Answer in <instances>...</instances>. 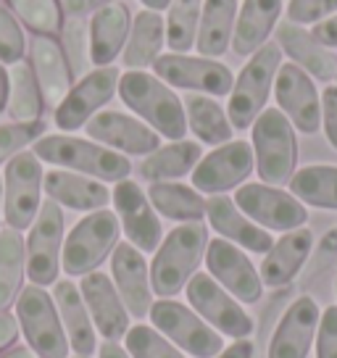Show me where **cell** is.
Instances as JSON below:
<instances>
[{"label": "cell", "mask_w": 337, "mask_h": 358, "mask_svg": "<svg viewBox=\"0 0 337 358\" xmlns=\"http://www.w3.org/2000/svg\"><path fill=\"white\" fill-rule=\"evenodd\" d=\"M119 98L127 108L166 140H185L187 134V116L182 98L161 82L156 74L148 71H124L119 77Z\"/></svg>", "instance_id": "cell-1"}, {"label": "cell", "mask_w": 337, "mask_h": 358, "mask_svg": "<svg viewBox=\"0 0 337 358\" xmlns=\"http://www.w3.org/2000/svg\"><path fill=\"white\" fill-rule=\"evenodd\" d=\"M32 153L43 164H53L58 169H69L101 182H122V179H129V171H132V164L124 153H116L101 143L71 137L66 132L43 134L32 143Z\"/></svg>", "instance_id": "cell-2"}, {"label": "cell", "mask_w": 337, "mask_h": 358, "mask_svg": "<svg viewBox=\"0 0 337 358\" xmlns=\"http://www.w3.org/2000/svg\"><path fill=\"white\" fill-rule=\"evenodd\" d=\"M208 245V229L203 222L180 224L161 240L153 264H150V287L158 298H174L185 290L195 268L201 266Z\"/></svg>", "instance_id": "cell-3"}, {"label": "cell", "mask_w": 337, "mask_h": 358, "mask_svg": "<svg viewBox=\"0 0 337 358\" xmlns=\"http://www.w3.org/2000/svg\"><path fill=\"white\" fill-rule=\"evenodd\" d=\"M280 66L282 48L277 43H264L237 74L229 92V106H227V116L235 129H250L261 111L266 108Z\"/></svg>", "instance_id": "cell-4"}, {"label": "cell", "mask_w": 337, "mask_h": 358, "mask_svg": "<svg viewBox=\"0 0 337 358\" xmlns=\"http://www.w3.org/2000/svg\"><path fill=\"white\" fill-rule=\"evenodd\" d=\"M253 156L264 185H287L298 164V140L290 119L280 108H264L253 122Z\"/></svg>", "instance_id": "cell-5"}, {"label": "cell", "mask_w": 337, "mask_h": 358, "mask_svg": "<svg viewBox=\"0 0 337 358\" xmlns=\"http://www.w3.org/2000/svg\"><path fill=\"white\" fill-rule=\"evenodd\" d=\"M119 235H122V224L113 211L101 208L87 213L71 227V232L64 240L61 268L69 277H85L95 271L119 245Z\"/></svg>", "instance_id": "cell-6"}, {"label": "cell", "mask_w": 337, "mask_h": 358, "mask_svg": "<svg viewBox=\"0 0 337 358\" xmlns=\"http://www.w3.org/2000/svg\"><path fill=\"white\" fill-rule=\"evenodd\" d=\"M43 161L32 150H19L3 169V219L24 232L29 229L43 206Z\"/></svg>", "instance_id": "cell-7"}, {"label": "cell", "mask_w": 337, "mask_h": 358, "mask_svg": "<svg viewBox=\"0 0 337 358\" xmlns=\"http://www.w3.org/2000/svg\"><path fill=\"white\" fill-rule=\"evenodd\" d=\"M16 322L22 324L27 343L40 358H66L69 337L64 332L61 316H58L53 295L40 287L29 285L16 298Z\"/></svg>", "instance_id": "cell-8"}, {"label": "cell", "mask_w": 337, "mask_h": 358, "mask_svg": "<svg viewBox=\"0 0 337 358\" xmlns=\"http://www.w3.org/2000/svg\"><path fill=\"white\" fill-rule=\"evenodd\" d=\"M150 322L161 335L177 343L185 353L195 358H216L224 350V340L214 327L206 324L195 311L177 303L174 298H161L150 306Z\"/></svg>", "instance_id": "cell-9"}, {"label": "cell", "mask_w": 337, "mask_h": 358, "mask_svg": "<svg viewBox=\"0 0 337 358\" xmlns=\"http://www.w3.org/2000/svg\"><path fill=\"white\" fill-rule=\"evenodd\" d=\"M24 245H27L29 282L40 287L56 285L58 271H61V250H64V211L58 203H53L50 198L43 201Z\"/></svg>", "instance_id": "cell-10"}, {"label": "cell", "mask_w": 337, "mask_h": 358, "mask_svg": "<svg viewBox=\"0 0 337 358\" xmlns=\"http://www.w3.org/2000/svg\"><path fill=\"white\" fill-rule=\"evenodd\" d=\"M187 301L192 311L201 316L206 324H211L219 335L245 340L253 332V319L243 311V306L211 277V274H192L185 285Z\"/></svg>", "instance_id": "cell-11"}, {"label": "cell", "mask_w": 337, "mask_h": 358, "mask_svg": "<svg viewBox=\"0 0 337 358\" xmlns=\"http://www.w3.org/2000/svg\"><path fill=\"white\" fill-rule=\"evenodd\" d=\"M122 71L116 66H95L85 77H79L77 85H71L66 98L56 106L53 122L61 132H77L101 111L106 103L113 101L119 90Z\"/></svg>", "instance_id": "cell-12"}, {"label": "cell", "mask_w": 337, "mask_h": 358, "mask_svg": "<svg viewBox=\"0 0 337 358\" xmlns=\"http://www.w3.org/2000/svg\"><path fill=\"white\" fill-rule=\"evenodd\" d=\"M153 71L161 82H166L168 87H180L187 92H201V95H229L235 77L232 71L216 61L206 56H187V53H164L153 64Z\"/></svg>", "instance_id": "cell-13"}, {"label": "cell", "mask_w": 337, "mask_h": 358, "mask_svg": "<svg viewBox=\"0 0 337 358\" xmlns=\"http://www.w3.org/2000/svg\"><path fill=\"white\" fill-rule=\"evenodd\" d=\"M235 206L250 222L266 227V229H274V232H292L308 222L306 206L295 195L280 190V187L264 185V182L237 187Z\"/></svg>", "instance_id": "cell-14"}, {"label": "cell", "mask_w": 337, "mask_h": 358, "mask_svg": "<svg viewBox=\"0 0 337 358\" xmlns=\"http://www.w3.org/2000/svg\"><path fill=\"white\" fill-rule=\"evenodd\" d=\"M253 145L245 140H229L198 161V166L192 169V187L206 195H224L227 190L243 185L253 174Z\"/></svg>", "instance_id": "cell-15"}, {"label": "cell", "mask_w": 337, "mask_h": 358, "mask_svg": "<svg viewBox=\"0 0 337 358\" xmlns=\"http://www.w3.org/2000/svg\"><path fill=\"white\" fill-rule=\"evenodd\" d=\"M111 201L116 208V219L127 235V243H132L140 253L158 250L164 240V229H161V219L145 190L132 179H122L113 187Z\"/></svg>", "instance_id": "cell-16"}, {"label": "cell", "mask_w": 337, "mask_h": 358, "mask_svg": "<svg viewBox=\"0 0 337 358\" xmlns=\"http://www.w3.org/2000/svg\"><path fill=\"white\" fill-rule=\"evenodd\" d=\"M206 268L232 298L240 303H259L264 292V282L250 258L224 237L208 240L206 245Z\"/></svg>", "instance_id": "cell-17"}, {"label": "cell", "mask_w": 337, "mask_h": 358, "mask_svg": "<svg viewBox=\"0 0 337 358\" xmlns=\"http://www.w3.org/2000/svg\"><path fill=\"white\" fill-rule=\"evenodd\" d=\"M85 132L92 143H101L124 156H150L161 148V134L153 132L143 119L122 111H98L85 124Z\"/></svg>", "instance_id": "cell-18"}, {"label": "cell", "mask_w": 337, "mask_h": 358, "mask_svg": "<svg viewBox=\"0 0 337 358\" xmlns=\"http://www.w3.org/2000/svg\"><path fill=\"white\" fill-rule=\"evenodd\" d=\"M274 95L280 111L290 119L295 129L314 134L322 127V101L314 87V79L298 64H282L274 77Z\"/></svg>", "instance_id": "cell-19"}, {"label": "cell", "mask_w": 337, "mask_h": 358, "mask_svg": "<svg viewBox=\"0 0 337 358\" xmlns=\"http://www.w3.org/2000/svg\"><path fill=\"white\" fill-rule=\"evenodd\" d=\"M111 274L113 285L127 306V313L137 322L148 319L153 306V287H150L145 256L132 243H119L111 253Z\"/></svg>", "instance_id": "cell-20"}, {"label": "cell", "mask_w": 337, "mask_h": 358, "mask_svg": "<svg viewBox=\"0 0 337 358\" xmlns=\"http://www.w3.org/2000/svg\"><path fill=\"white\" fill-rule=\"evenodd\" d=\"M79 292H82L85 306L92 316V324L103 335V340L119 343L127 335L132 316L127 313V306H124L111 277H106L103 271H90L79 282Z\"/></svg>", "instance_id": "cell-21"}, {"label": "cell", "mask_w": 337, "mask_h": 358, "mask_svg": "<svg viewBox=\"0 0 337 358\" xmlns=\"http://www.w3.org/2000/svg\"><path fill=\"white\" fill-rule=\"evenodd\" d=\"M27 50H29V66H32L34 79L43 90L45 106L56 108L74 85V74H71V66H69L66 53H64V45L58 43L56 37L34 34Z\"/></svg>", "instance_id": "cell-22"}, {"label": "cell", "mask_w": 337, "mask_h": 358, "mask_svg": "<svg viewBox=\"0 0 337 358\" xmlns=\"http://www.w3.org/2000/svg\"><path fill=\"white\" fill-rule=\"evenodd\" d=\"M135 16L124 0L108 3L106 8L92 13L87 29H90V64L92 66H111L122 56L129 29Z\"/></svg>", "instance_id": "cell-23"}, {"label": "cell", "mask_w": 337, "mask_h": 358, "mask_svg": "<svg viewBox=\"0 0 337 358\" xmlns=\"http://www.w3.org/2000/svg\"><path fill=\"white\" fill-rule=\"evenodd\" d=\"M43 190L58 206H66L71 211L92 213L101 211L111 203V190L101 179L85 177L69 169H53L43 177Z\"/></svg>", "instance_id": "cell-24"}, {"label": "cell", "mask_w": 337, "mask_h": 358, "mask_svg": "<svg viewBox=\"0 0 337 358\" xmlns=\"http://www.w3.org/2000/svg\"><path fill=\"white\" fill-rule=\"evenodd\" d=\"M319 324V306L314 298H298L282 316L269 343V358H306Z\"/></svg>", "instance_id": "cell-25"}, {"label": "cell", "mask_w": 337, "mask_h": 358, "mask_svg": "<svg viewBox=\"0 0 337 358\" xmlns=\"http://www.w3.org/2000/svg\"><path fill=\"white\" fill-rule=\"evenodd\" d=\"M206 219L211 222V227L224 240L245 248L250 253H269V248L274 245L269 232L264 227H259L256 222H250L245 213L235 206V201L227 198V195H208V201H206Z\"/></svg>", "instance_id": "cell-26"}, {"label": "cell", "mask_w": 337, "mask_h": 358, "mask_svg": "<svg viewBox=\"0 0 337 358\" xmlns=\"http://www.w3.org/2000/svg\"><path fill=\"white\" fill-rule=\"evenodd\" d=\"M277 45L292 58V64L308 71L319 82H329L337 77V56L332 50H327L324 45L316 40L311 32H306L301 24H277Z\"/></svg>", "instance_id": "cell-27"}, {"label": "cell", "mask_w": 337, "mask_h": 358, "mask_svg": "<svg viewBox=\"0 0 337 358\" xmlns=\"http://www.w3.org/2000/svg\"><path fill=\"white\" fill-rule=\"evenodd\" d=\"M53 301H56L58 316H61V324L64 332L69 337V345L77 356H92L98 340H95V324H92V316L85 306V298L74 282L61 280L56 282V290H53Z\"/></svg>", "instance_id": "cell-28"}, {"label": "cell", "mask_w": 337, "mask_h": 358, "mask_svg": "<svg viewBox=\"0 0 337 358\" xmlns=\"http://www.w3.org/2000/svg\"><path fill=\"white\" fill-rule=\"evenodd\" d=\"M282 13V0H245L237 8L235 32H232V50L237 56H253L269 34L277 29Z\"/></svg>", "instance_id": "cell-29"}, {"label": "cell", "mask_w": 337, "mask_h": 358, "mask_svg": "<svg viewBox=\"0 0 337 358\" xmlns=\"http://www.w3.org/2000/svg\"><path fill=\"white\" fill-rule=\"evenodd\" d=\"M314 245V235L311 229H292L287 235L277 240L269 248V253H264V264H261V282L269 287H285L287 282L295 280V274L301 271L306 258L311 253Z\"/></svg>", "instance_id": "cell-30"}, {"label": "cell", "mask_w": 337, "mask_h": 358, "mask_svg": "<svg viewBox=\"0 0 337 358\" xmlns=\"http://www.w3.org/2000/svg\"><path fill=\"white\" fill-rule=\"evenodd\" d=\"M166 48V37H164V16L161 11H143L135 16L127 45L122 50V64L127 66V71H145L153 69L158 58L164 56Z\"/></svg>", "instance_id": "cell-31"}, {"label": "cell", "mask_w": 337, "mask_h": 358, "mask_svg": "<svg viewBox=\"0 0 337 358\" xmlns=\"http://www.w3.org/2000/svg\"><path fill=\"white\" fill-rule=\"evenodd\" d=\"M237 8H240L237 0H203L201 24H198V37H195V48L201 56L219 58L229 50Z\"/></svg>", "instance_id": "cell-32"}, {"label": "cell", "mask_w": 337, "mask_h": 358, "mask_svg": "<svg viewBox=\"0 0 337 358\" xmlns=\"http://www.w3.org/2000/svg\"><path fill=\"white\" fill-rule=\"evenodd\" d=\"M203 158L201 143L192 140H174L168 145L156 148L150 156L143 158L140 164V177L153 182H174L192 174V169L198 166V161Z\"/></svg>", "instance_id": "cell-33"}, {"label": "cell", "mask_w": 337, "mask_h": 358, "mask_svg": "<svg viewBox=\"0 0 337 358\" xmlns=\"http://www.w3.org/2000/svg\"><path fill=\"white\" fill-rule=\"evenodd\" d=\"M185 116H187V127L192 134L198 137V143L206 145H224L232 140L235 127L229 124L227 111L216 101H211V95H201V92H190L185 101Z\"/></svg>", "instance_id": "cell-34"}, {"label": "cell", "mask_w": 337, "mask_h": 358, "mask_svg": "<svg viewBox=\"0 0 337 358\" xmlns=\"http://www.w3.org/2000/svg\"><path fill=\"white\" fill-rule=\"evenodd\" d=\"M148 198L153 203L156 213L166 216L171 222H203L206 216V198L195 187H187L180 182H153Z\"/></svg>", "instance_id": "cell-35"}, {"label": "cell", "mask_w": 337, "mask_h": 358, "mask_svg": "<svg viewBox=\"0 0 337 358\" xmlns=\"http://www.w3.org/2000/svg\"><path fill=\"white\" fill-rule=\"evenodd\" d=\"M27 277V245L22 232L11 227L0 229V311H8L24 290Z\"/></svg>", "instance_id": "cell-36"}, {"label": "cell", "mask_w": 337, "mask_h": 358, "mask_svg": "<svg viewBox=\"0 0 337 358\" xmlns=\"http://www.w3.org/2000/svg\"><path fill=\"white\" fill-rule=\"evenodd\" d=\"M11 95H8V113L13 122H40V116L45 111V98L43 90L34 79V71L29 64H13L11 66Z\"/></svg>", "instance_id": "cell-37"}, {"label": "cell", "mask_w": 337, "mask_h": 358, "mask_svg": "<svg viewBox=\"0 0 337 358\" xmlns=\"http://www.w3.org/2000/svg\"><path fill=\"white\" fill-rule=\"evenodd\" d=\"M203 0H171L164 19V37L168 53H190L198 37Z\"/></svg>", "instance_id": "cell-38"}, {"label": "cell", "mask_w": 337, "mask_h": 358, "mask_svg": "<svg viewBox=\"0 0 337 358\" xmlns=\"http://www.w3.org/2000/svg\"><path fill=\"white\" fill-rule=\"evenodd\" d=\"M290 192L308 206L337 211V166H306L295 171Z\"/></svg>", "instance_id": "cell-39"}, {"label": "cell", "mask_w": 337, "mask_h": 358, "mask_svg": "<svg viewBox=\"0 0 337 358\" xmlns=\"http://www.w3.org/2000/svg\"><path fill=\"white\" fill-rule=\"evenodd\" d=\"M13 16L32 29V34L56 37L64 29V8L61 0H6Z\"/></svg>", "instance_id": "cell-40"}, {"label": "cell", "mask_w": 337, "mask_h": 358, "mask_svg": "<svg viewBox=\"0 0 337 358\" xmlns=\"http://www.w3.org/2000/svg\"><path fill=\"white\" fill-rule=\"evenodd\" d=\"M127 353L132 358H185L158 329L137 324L127 329Z\"/></svg>", "instance_id": "cell-41"}, {"label": "cell", "mask_w": 337, "mask_h": 358, "mask_svg": "<svg viewBox=\"0 0 337 358\" xmlns=\"http://www.w3.org/2000/svg\"><path fill=\"white\" fill-rule=\"evenodd\" d=\"M64 53H66V61L71 66V74L74 77H85V69L90 64V29H87V22L85 19H74V16H66V24H64Z\"/></svg>", "instance_id": "cell-42"}, {"label": "cell", "mask_w": 337, "mask_h": 358, "mask_svg": "<svg viewBox=\"0 0 337 358\" xmlns=\"http://www.w3.org/2000/svg\"><path fill=\"white\" fill-rule=\"evenodd\" d=\"M27 48H29V43H27L22 22L13 16L8 6H0V64L13 66V64L24 61Z\"/></svg>", "instance_id": "cell-43"}, {"label": "cell", "mask_w": 337, "mask_h": 358, "mask_svg": "<svg viewBox=\"0 0 337 358\" xmlns=\"http://www.w3.org/2000/svg\"><path fill=\"white\" fill-rule=\"evenodd\" d=\"M45 132L43 122H11L0 124V161H8L11 156H16L19 150H24V145H29L34 140H40Z\"/></svg>", "instance_id": "cell-44"}, {"label": "cell", "mask_w": 337, "mask_h": 358, "mask_svg": "<svg viewBox=\"0 0 337 358\" xmlns=\"http://www.w3.org/2000/svg\"><path fill=\"white\" fill-rule=\"evenodd\" d=\"M335 11H337V0H290L287 3V22L319 24Z\"/></svg>", "instance_id": "cell-45"}, {"label": "cell", "mask_w": 337, "mask_h": 358, "mask_svg": "<svg viewBox=\"0 0 337 358\" xmlns=\"http://www.w3.org/2000/svg\"><path fill=\"white\" fill-rule=\"evenodd\" d=\"M316 335V356L337 358V306H329L324 311Z\"/></svg>", "instance_id": "cell-46"}, {"label": "cell", "mask_w": 337, "mask_h": 358, "mask_svg": "<svg viewBox=\"0 0 337 358\" xmlns=\"http://www.w3.org/2000/svg\"><path fill=\"white\" fill-rule=\"evenodd\" d=\"M322 124H324L327 140L337 150V87H327L322 95Z\"/></svg>", "instance_id": "cell-47"}, {"label": "cell", "mask_w": 337, "mask_h": 358, "mask_svg": "<svg viewBox=\"0 0 337 358\" xmlns=\"http://www.w3.org/2000/svg\"><path fill=\"white\" fill-rule=\"evenodd\" d=\"M108 3H116V0H61V8H64V16L87 19V16L98 13L101 8H106Z\"/></svg>", "instance_id": "cell-48"}, {"label": "cell", "mask_w": 337, "mask_h": 358, "mask_svg": "<svg viewBox=\"0 0 337 358\" xmlns=\"http://www.w3.org/2000/svg\"><path fill=\"white\" fill-rule=\"evenodd\" d=\"M19 337V324L8 311H0V353L6 348H11Z\"/></svg>", "instance_id": "cell-49"}, {"label": "cell", "mask_w": 337, "mask_h": 358, "mask_svg": "<svg viewBox=\"0 0 337 358\" xmlns=\"http://www.w3.org/2000/svg\"><path fill=\"white\" fill-rule=\"evenodd\" d=\"M311 34H314L319 43L329 45V48H337V16H332V19H324V22H319L311 29Z\"/></svg>", "instance_id": "cell-50"}, {"label": "cell", "mask_w": 337, "mask_h": 358, "mask_svg": "<svg viewBox=\"0 0 337 358\" xmlns=\"http://www.w3.org/2000/svg\"><path fill=\"white\" fill-rule=\"evenodd\" d=\"M216 358H253V343H248V340H237L235 345L224 348Z\"/></svg>", "instance_id": "cell-51"}, {"label": "cell", "mask_w": 337, "mask_h": 358, "mask_svg": "<svg viewBox=\"0 0 337 358\" xmlns=\"http://www.w3.org/2000/svg\"><path fill=\"white\" fill-rule=\"evenodd\" d=\"M8 95H11V74L0 64V116L8 111Z\"/></svg>", "instance_id": "cell-52"}, {"label": "cell", "mask_w": 337, "mask_h": 358, "mask_svg": "<svg viewBox=\"0 0 337 358\" xmlns=\"http://www.w3.org/2000/svg\"><path fill=\"white\" fill-rule=\"evenodd\" d=\"M98 358H132L127 353V348H122L119 343L113 340H103L101 350H98Z\"/></svg>", "instance_id": "cell-53"}, {"label": "cell", "mask_w": 337, "mask_h": 358, "mask_svg": "<svg viewBox=\"0 0 337 358\" xmlns=\"http://www.w3.org/2000/svg\"><path fill=\"white\" fill-rule=\"evenodd\" d=\"M0 358H40V356H37L29 345H19V348H11L6 356H0Z\"/></svg>", "instance_id": "cell-54"}, {"label": "cell", "mask_w": 337, "mask_h": 358, "mask_svg": "<svg viewBox=\"0 0 337 358\" xmlns=\"http://www.w3.org/2000/svg\"><path fill=\"white\" fill-rule=\"evenodd\" d=\"M140 3H143L145 8H150V11H166L171 0H140Z\"/></svg>", "instance_id": "cell-55"}, {"label": "cell", "mask_w": 337, "mask_h": 358, "mask_svg": "<svg viewBox=\"0 0 337 358\" xmlns=\"http://www.w3.org/2000/svg\"><path fill=\"white\" fill-rule=\"evenodd\" d=\"M0 216H3V177H0Z\"/></svg>", "instance_id": "cell-56"}, {"label": "cell", "mask_w": 337, "mask_h": 358, "mask_svg": "<svg viewBox=\"0 0 337 358\" xmlns=\"http://www.w3.org/2000/svg\"><path fill=\"white\" fill-rule=\"evenodd\" d=\"M74 358H90V356H74Z\"/></svg>", "instance_id": "cell-57"}]
</instances>
